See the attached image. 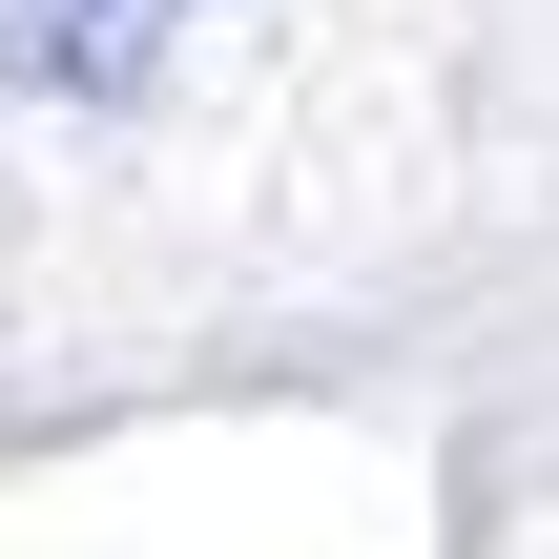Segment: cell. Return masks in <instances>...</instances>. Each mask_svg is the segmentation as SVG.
<instances>
[{"label": "cell", "instance_id": "cell-1", "mask_svg": "<svg viewBox=\"0 0 559 559\" xmlns=\"http://www.w3.org/2000/svg\"><path fill=\"white\" fill-rule=\"evenodd\" d=\"M166 62V0H0V83H41V104H124Z\"/></svg>", "mask_w": 559, "mask_h": 559}]
</instances>
